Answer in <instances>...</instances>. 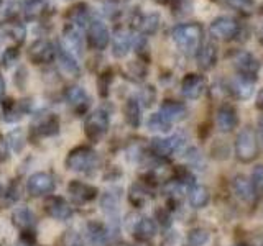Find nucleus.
<instances>
[{"instance_id":"f257e3e1","label":"nucleus","mask_w":263,"mask_h":246,"mask_svg":"<svg viewBox=\"0 0 263 246\" xmlns=\"http://www.w3.org/2000/svg\"><path fill=\"white\" fill-rule=\"evenodd\" d=\"M204 30L199 23H179L171 30V38L179 51L186 54L196 53L202 45Z\"/></svg>"},{"instance_id":"f03ea898","label":"nucleus","mask_w":263,"mask_h":246,"mask_svg":"<svg viewBox=\"0 0 263 246\" xmlns=\"http://www.w3.org/2000/svg\"><path fill=\"white\" fill-rule=\"evenodd\" d=\"M209 33L214 39H220V41H232V39H240V36L245 33V28L240 25L237 18L229 15H222L214 18Z\"/></svg>"},{"instance_id":"7ed1b4c3","label":"nucleus","mask_w":263,"mask_h":246,"mask_svg":"<svg viewBox=\"0 0 263 246\" xmlns=\"http://www.w3.org/2000/svg\"><path fill=\"white\" fill-rule=\"evenodd\" d=\"M258 151H260V145H258L257 133L250 127H245L243 130H240L235 141L237 159L242 162H250L258 156Z\"/></svg>"},{"instance_id":"20e7f679","label":"nucleus","mask_w":263,"mask_h":246,"mask_svg":"<svg viewBox=\"0 0 263 246\" xmlns=\"http://www.w3.org/2000/svg\"><path fill=\"white\" fill-rule=\"evenodd\" d=\"M97 166V153L89 146H78L69 151L66 168L74 172H89Z\"/></svg>"},{"instance_id":"39448f33","label":"nucleus","mask_w":263,"mask_h":246,"mask_svg":"<svg viewBox=\"0 0 263 246\" xmlns=\"http://www.w3.org/2000/svg\"><path fill=\"white\" fill-rule=\"evenodd\" d=\"M109 125H110V117H109V113H107V110L97 109L92 113H89V117L86 118V123H84L86 136L90 141H99V139L104 138L107 131H109Z\"/></svg>"},{"instance_id":"423d86ee","label":"nucleus","mask_w":263,"mask_h":246,"mask_svg":"<svg viewBox=\"0 0 263 246\" xmlns=\"http://www.w3.org/2000/svg\"><path fill=\"white\" fill-rule=\"evenodd\" d=\"M87 43L97 51H102L110 43V31L102 20H90L87 25Z\"/></svg>"},{"instance_id":"0eeeda50","label":"nucleus","mask_w":263,"mask_h":246,"mask_svg":"<svg viewBox=\"0 0 263 246\" xmlns=\"http://www.w3.org/2000/svg\"><path fill=\"white\" fill-rule=\"evenodd\" d=\"M205 89H208V80H205V77L201 76V74H196V72L186 74L183 80H181V94L186 98H189V100L201 98L205 92Z\"/></svg>"},{"instance_id":"6e6552de","label":"nucleus","mask_w":263,"mask_h":246,"mask_svg":"<svg viewBox=\"0 0 263 246\" xmlns=\"http://www.w3.org/2000/svg\"><path fill=\"white\" fill-rule=\"evenodd\" d=\"M232 64L237 74H242L247 77L257 79V74L260 71V61L249 51H235L232 56Z\"/></svg>"},{"instance_id":"1a4fd4ad","label":"nucleus","mask_w":263,"mask_h":246,"mask_svg":"<svg viewBox=\"0 0 263 246\" xmlns=\"http://www.w3.org/2000/svg\"><path fill=\"white\" fill-rule=\"evenodd\" d=\"M184 146V138L181 135H171V136H163V138H153L152 139V151L156 156H173L178 151L183 150Z\"/></svg>"},{"instance_id":"9d476101","label":"nucleus","mask_w":263,"mask_h":246,"mask_svg":"<svg viewBox=\"0 0 263 246\" xmlns=\"http://www.w3.org/2000/svg\"><path fill=\"white\" fill-rule=\"evenodd\" d=\"M27 191L33 197L48 195L54 191V179L48 172H35L27 180Z\"/></svg>"},{"instance_id":"9b49d317","label":"nucleus","mask_w":263,"mask_h":246,"mask_svg":"<svg viewBox=\"0 0 263 246\" xmlns=\"http://www.w3.org/2000/svg\"><path fill=\"white\" fill-rule=\"evenodd\" d=\"M28 56L35 64H49L56 59V48L49 39H38L30 46Z\"/></svg>"},{"instance_id":"f8f14e48","label":"nucleus","mask_w":263,"mask_h":246,"mask_svg":"<svg viewBox=\"0 0 263 246\" xmlns=\"http://www.w3.org/2000/svg\"><path fill=\"white\" fill-rule=\"evenodd\" d=\"M217 59H219V49L214 39L205 41L196 51V63L202 71H211L216 68Z\"/></svg>"},{"instance_id":"ddd939ff","label":"nucleus","mask_w":263,"mask_h":246,"mask_svg":"<svg viewBox=\"0 0 263 246\" xmlns=\"http://www.w3.org/2000/svg\"><path fill=\"white\" fill-rule=\"evenodd\" d=\"M135 46V36L125 28H117L112 36V54L117 59L125 57L130 49Z\"/></svg>"},{"instance_id":"4468645a","label":"nucleus","mask_w":263,"mask_h":246,"mask_svg":"<svg viewBox=\"0 0 263 246\" xmlns=\"http://www.w3.org/2000/svg\"><path fill=\"white\" fill-rule=\"evenodd\" d=\"M255 80L253 77H247L242 74H235V77L229 82V92L232 94L237 100H249L253 95V89H255Z\"/></svg>"},{"instance_id":"2eb2a0df","label":"nucleus","mask_w":263,"mask_h":246,"mask_svg":"<svg viewBox=\"0 0 263 246\" xmlns=\"http://www.w3.org/2000/svg\"><path fill=\"white\" fill-rule=\"evenodd\" d=\"M63 48L74 56H82L84 53V38L81 36L78 27L68 23L63 30Z\"/></svg>"},{"instance_id":"dca6fc26","label":"nucleus","mask_w":263,"mask_h":246,"mask_svg":"<svg viewBox=\"0 0 263 246\" xmlns=\"http://www.w3.org/2000/svg\"><path fill=\"white\" fill-rule=\"evenodd\" d=\"M230 187H232V192L237 199H240L245 203H250L257 199V191L247 176H235L230 182Z\"/></svg>"},{"instance_id":"f3484780","label":"nucleus","mask_w":263,"mask_h":246,"mask_svg":"<svg viewBox=\"0 0 263 246\" xmlns=\"http://www.w3.org/2000/svg\"><path fill=\"white\" fill-rule=\"evenodd\" d=\"M68 192L78 203H86L94 200L97 197V189L87 182H81V180H71L68 186Z\"/></svg>"},{"instance_id":"a211bd4d","label":"nucleus","mask_w":263,"mask_h":246,"mask_svg":"<svg viewBox=\"0 0 263 246\" xmlns=\"http://www.w3.org/2000/svg\"><path fill=\"white\" fill-rule=\"evenodd\" d=\"M66 100H68L71 109L78 113H84L90 105V97L79 86H72L66 90Z\"/></svg>"},{"instance_id":"6ab92c4d","label":"nucleus","mask_w":263,"mask_h":246,"mask_svg":"<svg viewBox=\"0 0 263 246\" xmlns=\"http://www.w3.org/2000/svg\"><path fill=\"white\" fill-rule=\"evenodd\" d=\"M46 213L54 220H68L72 215V209L71 205L66 202L63 197H56L51 195L46 202Z\"/></svg>"},{"instance_id":"aec40b11","label":"nucleus","mask_w":263,"mask_h":246,"mask_svg":"<svg viewBox=\"0 0 263 246\" xmlns=\"http://www.w3.org/2000/svg\"><path fill=\"white\" fill-rule=\"evenodd\" d=\"M216 125L219 131L229 133L238 125V115L237 110L230 105H222L216 113Z\"/></svg>"},{"instance_id":"412c9836","label":"nucleus","mask_w":263,"mask_h":246,"mask_svg":"<svg viewBox=\"0 0 263 246\" xmlns=\"http://www.w3.org/2000/svg\"><path fill=\"white\" fill-rule=\"evenodd\" d=\"M56 59L58 64H60V69L69 77H78L81 74V66L76 59V56L71 54L69 51L61 46L60 49H56Z\"/></svg>"},{"instance_id":"4be33fe9","label":"nucleus","mask_w":263,"mask_h":246,"mask_svg":"<svg viewBox=\"0 0 263 246\" xmlns=\"http://www.w3.org/2000/svg\"><path fill=\"white\" fill-rule=\"evenodd\" d=\"M20 10L27 20H40L48 13L49 2L48 0H23Z\"/></svg>"},{"instance_id":"5701e85b","label":"nucleus","mask_w":263,"mask_h":246,"mask_svg":"<svg viewBox=\"0 0 263 246\" xmlns=\"http://www.w3.org/2000/svg\"><path fill=\"white\" fill-rule=\"evenodd\" d=\"M160 113L166 118L171 125L173 123H178V121H183L187 117V109L184 104L176 102V100H166L163 102L160 107Z\"/></svg>"},{"instance_id":"b1692460","label":"nucleus","mask_w":263,"mask_h":246,"mask_svg":"<svg viewBox=\"0 0 263 246\" xmlns=\"http://www.w3.org/2000/svg\"><path fill=\"white\" fill-rule=\"evenodd\" d=\"M87 241L92 246H107L109 244V230L99 221H89L86 225Z\"/></svg>"},{"instance_id":"393cba45","label":"nucleus","mask_w":263,"mask_h":246,"mask_svg":"<svg viewBox=\"0 0 263 246\" xmlns=\"http://www.w3.org/2000/svg\"><path fill=\"white\" fill-rule=\"evenodd\" d=\"M12 221L16 228L22 230V232H30V230L35 227L36 218H35V213L28 207H18L12 213Z\"/></svg>"},{"instance_id":"a878e982","label":"nucleus","mask_w":263,"mask_h":246,"mask_svg":"<svg viewBox=\"0 0 263 246\" xmlns=\"http://www.w3.org/2000/svg\"><path fill=\"white\" fill-rule=\"evenodd\" d=\"M134 235L137 240L140 241H150L155 238L156 235V223L155 220L148 218V217H143L137 220V223L134 225Z\"/></svg>"},{"instance_id":"bb28decb","label":"nucleus","mask_w":263,"mask_h":246,"mask_svg":"<svg viewBox=\"0 0 263 246\" xmlns=\"http://www.w3.org/2000/svg\"><path fill=\"white\" fill-rule=\"evenodd\" d=\"M135 28L143 35H155L160 28V15L158 13H146L135 18Z\"/></svg>"},{"instance_id":"cd10ccee","label":"nucleus","mask_w":263,"mask_h":246,"mask_svg":"<svg viewBox=\"0 0 263 246\" xmlns=\"http://www.w3.org/2000/svg\"><path fill=\"white\" fill-rule=\"evenodd\" d=\"M209 191L208 187H204L201 184H193L187 191V200L191 203L193 209H204L209 203Z\"/></svg>"},{"instance_id":"c85d7f7f","label":"nucleus","mask_w":263,"mask_h":246,"mask_svg":"<svg viewBox=\"0 0 263 246\" xmlns=\"http://www.w3.org/2000/svg\"><path fill=\"white\" fill-rule=\"evenodd\" d=\"M123 115H125V121L132 128H138L142 123V105L137 98H128L125 107H123Z\"/></svg>"},{"instance_id":"c756f323","label":"nucleus","mask_w":263,"mask_h":246,"mask_svg":"<svg viewBox=\"0 0 263 246\" xmlns=\"http://www.w3.org/2000/svg\"><path fill=\"white\" fill-rule=\"evenodd\" d=\"M119 205H120V195L119 194H114V192L102 194L101 207L109 218H114V220L119 218Z\"/></svg>"},{"instance_id":"7c9ffc66","label":"nucleus","mask_w":263,"mask_h":246,"mask_svg":"<svg viewBox=\"0 0 263 246\" xmlns=\"http://www.w3.org/2000/svg\"><path fill=\"white\" fill-rule=\"evenodd\" d=\"M58 128H60V121L54 117V115H48V117L38 120L35 125H33V130L35 133H38L40 136H51L58 133Z\"/></svg>"},{"instance_id":"2f4dec72","label":"nucleus","mask_w":263,"mask_h":246,"mask_svg":"<svg viewBox=\"0 0 263 246\" xmlns=\"http://www.w3.org/2000/svg\"><path fill=\"white\" fill-rule=\"evenodd\" d=\"M89 18H90V12L86 4H78L76 7H72L69 10V23L78 28L87 27L90 23Z\"/></svg>"},{"instance_id":"473e14b6","label":"nucleus","mask_w":263,"mask_h":246,"mask_svg":"<svg viewBox=\"0 0 263 246\" xmlns=\"http://www.w3.org/2000/svg\"><path fill=\"white\" fill-rule=\"evenodd\" d=\"M146 127L150 131H155V133H166V131L171 130V123L160 112H156L150 115V118L146 121Z\"/></svg>"},{"instance_id":"72a5a7b5","label":"nucleus","mask_w":263,"mask_h":246,"mask_svg":"<svg viewBox=\"0 0 263 246\" xmlns=\"http://www.w3.org/2000/svg\"><path fill=\"white\" fill-rule=\"evenodd\" d=\"M211 240V235L204 228H193L187 233V246H204Z\"/></svg>"},{"instance_id":"f704fd0d","label":"nucleus","mask_w":263,"mask_h":246,"mask_svg":"<svg viewBox=\"0 0 263 246\" xmlns=\"http://www.w3.org/2000/svg\"><path fill=\"white\" fill-rule=\"evenodd\" d=\"M2 30H4L5 36L16 41V43H23L25 35H27V30H25V27L22 23H8L7 27H4Z\"/></svg>"},{"instance_id":"c9c22d12","label":"nucleus","mask_w":263,"mask_h":246,"mask_svg":"<svg viewBox=\"0 0 263 246\" xmlns=\"http://www.w3.org/2000/svg\"><path fill=\"white\" fill-rule=\"evenodd\" d=\"M5 139H7L8 148H10L12 151L20 153L23 150V146H25V135L22 133V130H13V131H10Z\"/></svg>"},{"instance_id":"e433bc0d","label":"nucleus","mask_w":263,"mask_h":246,"mask_svg":"<svg viewBox=\"0 0 263 246\" xmlns=\"http://www.w3.org/2000/svg\"><path fill=\"white\" fill-rule=\"evenodd\" d=\"M58 246H86L84 240H82V236L74 232V230H68V232H64L63 236L60 238V243Z\"/></svg>"},{"instance_id":"4c0bfd02","label":"nucleus","mask_w":263,"mask_h":246,"mask_svg":"<svg viewBox=\"0 0 263 246\" xmlns=\"http://www.w3.org/2000/svg\"><path fill=\"white\" fill-rule=\"evenodd\" d=\"M130 202L137 205V207H143V205L148 202V199H150V195H148V192L145 191L143 187H140V186H134L130 189Z\"/></svg>"},{"instance_id":"58836bf2","label":"nucleus","mask_w":263,"mask_h":246,"mask_svg":"<svg viewBox=\"0 0 263 246\" xmlns=\"http://www.w3.org/2000/svg\"><path fill=\"white\" fill-rule=\"evenodd\" d=\"M226 4L235 12L250 13L255 7V0H226Z\"/></svg>"},{"instance_id":"ea45409f","label":"nucleus","mask_w":263,"mask_h":246,"mask_svg":"<svg viewBox=\"0 0 263 246\" xmlns=\"http://www.w3.org/2000/svg\"><path fill=\"white\" fill-rule=\"evenodd\" d=\"M155 89L153 87H145V89H142L140 90V95H138V98L137 100L140 102V105H145V107H148V105H152V102L155 100Z\"/></svg>"},{"instance_id":"a19ab883","label":"nucleus","mask_w":263,"mask_h":246,"mask_svg":"<svg viewBox=\"0 0 263 246\" xmlns=\"http://www.w3.org/2000/svg\"><path fill=\"white\" fill-rule=\"evenodd\" d=\"M252 184L255 187V191L263 192V166H258L253 169L252 174Z\"/></svg>"},{"instance_id":"79ce46f5","label":"nucleus","mask_w":263,"mask_h":246,"mask_svg":"<svg viewBox=\"0 0 263 246\" xmlns=\"http://www.w3.org/2000/svg\"><path fill=\"white\" fill-rule=\"evenodd\" d=\"M16 57H18V53H16V49L10 48L8 51H5V54H4V63H5V66H12L16 61Z\"/></svg>"},{"instance_id":"37998d69","label":"nucleus","mask_w":263,"mask_h":246,"mask_svg":"<svg viewBox=\"0 0 263 246\" xmlns=\"http://www.w3.org/2000/svg\"><path fill=\"white\" fill-rule=\"evenodd\" d=\"M255 105H257V109H258V110H263V89L258 92V95H257V102H255Z\"/></svg>"},{"instance_id":"c03bdc74","label":"nucleus","mask_w":263,"mask_h":246,"mask_svg":"<svg viewBox=\"0 0 263 246\" xmlns=\"http://www.w3.org/2000/svg\"><path fill=\"white\" fill-rule=\"evenodd\" d=\"M5 95V80L2 77V74H0V98Z\"/></svg>"},{"instance_id":"a18cd8bd","label":"nucleus","mask_w":263,"mask_h":246,"mask_svg":"<svg viewBox=\"0 0 263 246\" xmlns=\"http://www.w3.org/2000/svg\"><path fill=\"white\" fill-rule=\"evenodd\" d=\"M258 36H260V43L263 45V28L260 30V33H258Z\"/></svg>"},{"instance_id":"49530a36","label":"nucleus","mask_w":263,"mask_h":246,"mask_svg":"<svg viewBox=\"0 0 263 246\" xmlns=\"http://www.w3.org/2000/svg\"><path fill=\"white\" fill-rule=\"evenodd\" d=\"M261 128H263V118H261Z\"/></svg>"},{"instance_id":"de8ad7c7","label":"nucleus","mask_w":263,"mask_h":246,"mask_svg":"<svg viewBox=\"0 0 263 246\" xmlns=\"http://www.w3.org/2000/svg\"><path fill=\"white\" fill-rule=\"evenodd\" d=\"M0 4H2V0H0Z\"/></svg>"}]
</instances>
